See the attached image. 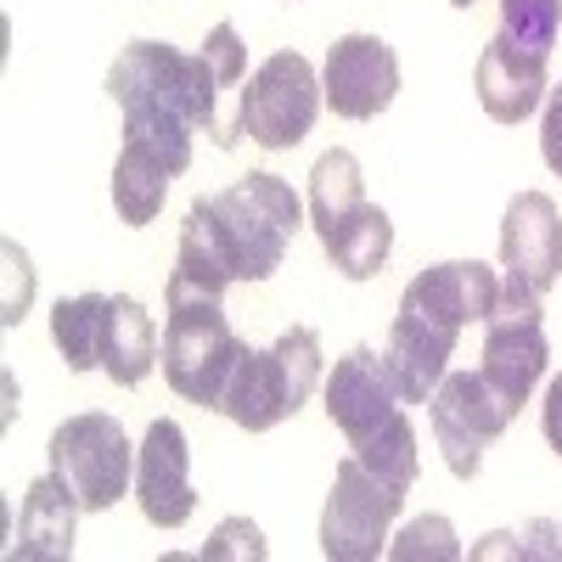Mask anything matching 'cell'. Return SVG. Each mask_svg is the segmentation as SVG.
Masks as SVG:
<instances>
[{
	"label": "cell",
	"mask_w": 562,
	"mask_h": 562,
	"mask_svg": "<svg viewBox=\"0 0 562 562\" xmlns=\"http://www.w3.org/2000/svg\"><path fill=\"white\" fill-rule=\"evenodd\" d=\"M304 225V203L281 175L254 169L214 198H198L180 220L169 288L225 299L231 281H270Z\"/></svg>",
	"instance_id": "cell-1"
},
{
	"label": "cell",
	"mask_w": 562,
	"mask_h": 562,
	"mask_svg": "<svg viewBox=\"0 0 562 562\" xmlns=\"http://www.w3.org/2000/svg\"><path fill=\"white\" fill-rule=\"evenodd\" d=\"M248 85V45L237 23H214L203 52H175L164 40H130L108 68V97L119 108H169L180 119H192L214 147H231V130L220 102Z\"/></svg>",
	"instance_id": "cell-2"
},
{
	"label": "cell",
	"mask_w": 562,
	"mask_h": 562,
	"mask_svg": "<svg viewBox=\"0 0 562 562\" xmlns=\"http://www.w3.org/2000/svg\"><path fill=\"white\" fill-rule=\"evenodd\" d=\"M243 349H248V344L231 333V321H225V310H220L214 293L169 288V321H164L158 366H164V383H169L186 405L220 411L225 383H231V371H237Z\"/></svg>",
	"instance_id": "cell-3"
},
{
	"label": "cell",
	"mask_w": 562,
	"mask_h": 562,
	"mask_svg": "<svg viewBox=\"0 0 562 562\" xmlns=\"http://www.w3.org/2000/svg\"><path fill=\"white\" fill-rule=\"evenodd\" d=\"M315 389H321V338L310 326H288L270 349H243L225 383L220 416H231L243 434H270L299 405H310Z\"/></svg>",
	"instance_id": "cell-4"
},
{
	"label": "cell",
	"mask_w": 562,
	"mask_h": 562,
	"mask_svg": "<svg viewBox=\"0 0 562 562\" xmlns=\"http://www.w3.org/2000/svg\"><path fill=\"white\" fill-rule=\"evenodd\" d=\"M52 479L79 501V512H108L135 484V450L124 422L108 411H79L52 434Z\"/></svg>",
	"instance_id": "cell-5"
},
{
	"label": "cell",
	"mask_w": 562,
	"mask_h": 562,
	"mask_svg": "<svg viewBox=\"0 0 562 562\" xmlns=\"http://www.w3.org/2000/svg\"><path fill=\"white\" fill-rule=\"evenodd\" d=\"M546 360H551V344H546L540 293L524 288L518 276H501V299L484 321V366L479 371L524 411L535 383L546 378Z\"/></svg>",
	"instance_id": "cell-6"
},
{
	"label": "cell",
	"mask_w": 562,
	"mask_h": 562,
	"mask_svg": "<svg viewBox=\"0 0 562 562\" xmlns=\"http://www.w3.org/2000/svg\"><path fill=\"white\" fill-rule=\"evenodd\" d=\"M428 422H434V439L445 450L450 473L479 479L484 473V445L501 439L512 422H518V405H512L484 371H445V383L428 400Z\"/></svg>",
	"instance_id": "cell-7"
},
{
	"label": "cell",
	"mask_w": 562,
	"mask_h": 562,
	"mask_svg": "<svg viewBox=\"0 0 562 562\" xmlns=\"http://www.w3.org/2000/svg\"><path fill=\"white\" fill-rule=\"evenodd\" d=\"M321 102V74L299 52H270L243 85V135L265 153H288L315 130Z\"/></svg>",
	"instance_id": "cell-8"
},
{
	"label": "cell",
	"mask_w": 562,
	"mask_h": 562,
	"mask_svg": "<svg viewBox=\"0 0 562 562\" xmlns=\"http://www.w3.org/2000/svg\"><path fill=\"white\" fill-rule=\"evenodd\" d=\"M405 490H394L389 479L366 473V467L349 456L338 461L333 495H326L321 512V557L326 562H378L389 546V524L400 518Z\"/></svg>",
	"instance_id": "cell-9"
},
{
	"label": "cell",
	"mask_w": 562,
	"mask_h": 562,
	"mask_svg": "<svg viewBox=\"0 0 562 562\" xmlns=\"http://www.w3.org/2000/svg\"><path fill=\"white\" fill-rule=\"evenodd\" d=\"M321 97L338 119H378L400 97V57L378 34H344L326 45L321 63Z\"/></svg>",
	"instance_id": "cell-10"
},
{
	"label": "cell",
	"mask_w": 562,
	"mask_h": 562,
	"mask_svg": "<svg viewBox=\"0 0 562 562\" xmlns=\"http://www.w3.org/2000/svg\"><path fill=\"white\" fill-rule=\"evenodd\" d=\"M135 501H140V518L153 529H180L198 512L192 445H186V428L175 416H158L135 450Z\"/></svg>",
	"instance_id": "cell-11"
},
{
	"label": "cell",
	"mask_w": 562,
	"mask_h": 562,
	"mask_svg": "<svg viewBox=\"0 0 562 562\" xmlns=\"http://www.w3.org/2000/svg\"><path fill=\"white\" fill-rule=\"evenodd\" d=\"M400 383H394V371L378 349H349L338 366H333V378H326V416H333V428L360 445L366 434H378L383 422L400 411Z\"/></svg>",
	"instance_id": "cell-12"
},
{
	"label": "cell",
	"mask_w": 562,
	"mask_h": 562,
	"mask_svg": "<svg viewBox=\"0 0 562 562\" xmlns=\"http://www.w3.org/2000/svg\"><path fill=\"white\" fill-rule=\"evenodd\" d=\"M501 270L540 299L562 281V214L546 192H518L501 220Z\"/></svg>",
	"instance_id": "cell-13"
},
{
	"label": "cell",
	"mask_w": 562,
	"mask_h": 562,
	"mask_svg": "<svg viewBox=\"0 0 562 562\" xmlns=\"http://www.w3.org/2000/svg\"><path fill=\"white\" fill-rule=\"evenodd\" d=\"M501 299V276L479 259H445V265H428L422 276H411V288L400 293V310H416L428 321H445V326H473V321H490Z\"/></svg>",
	"instance_id": "cell-14"
},
{
	"label": "cell",
	"mask_w": 562,
	"mask_h": 562,
	"mask_svg": "<svg viewBox=\"0 0 562 562\" xmlns=\"http://www.w3.org/2000/svg\"><path fill=\"white\" fill-rule=\"evenodd\" d=\"M456 338H461L456 326L428 321V315H416V310H400V315H394L383 360H389V371H394L405 405H428V400H434V389L445 383V371H450Z\"/></svg>",
	"instance_id": "cell-15"
},
{
	"label": "cell",
	"mask_w": 562,
	"mask_h": 562,
	"mask_svg": "<svg viewBox=\"0 0 562 562\" xmlns=\"http://www.w3.org/2000/svg\"><path fill=\"white\" fill-rule=\"evenodd\" d=\"M546 57L524 52L518 40L495 34L479 57V108L495 124H524L540 102H546Z\"/></svg>",
	"instance_id": "cell-16"
},
{
	"label": "cell",
	"mask_w": 562,
	"mask_h": 562,
	"mask_svg": "<svg viewBox=\"0 0 562 562\" xmlns=\"http://www.w3.org/2000/svg\"><path fill=\"white\" fill-rule=\"evenodd\" d=\"M74 524H79V501L45 473L23 490V512H18V540H12V562H68L74 557Z\"/></svg>",
	"instance_id": "cell-17"
},
{
	"label": "cell",
	"mask_w": 562,
	"mask_h": 562,
	"mask_svg": "<svg viewBox=\"0 0 562 562\" xmlns=\"http://www.w3.org/2000/svg\"><path fill=\"white\" fill-rule=\"evenodd\" d=\"M158 326L147 315V304L130 299V293H113V326H108V360L102 371L119 383V389H135V383H147V371L158 366Z\"/></svg>",
	"instance_id": "cell-18"
},
{
	"label": "cell",
	"mask_w": 562,
	"mask_h": 562,
	"mask_svg": "<svg viewBox=\"0 0 562 562\" xmlns=\"http://www.w3.org/2000/svg\"><path fill=\"white\" fill-rule=\"evenodd\" d=\"M371 203L366 198V175H360V158L333 147V153H321L315 169H310V225H315V237L326 243L344 220H355V209Z\"/></svg>",
	"instance_id": "cell-19"
},
{
	"label": "cell",
	"mask_w": 562,
	"mask_h": 562,
	"mask_svg": "<svg viewBox=\"0 0 562 562\" xmlns=\"http://www.w3.org/2000/svg\"><path fill=\"white\" fill-rule=\"evenodd\" d=\"M108 326H113L108 293H79L52 310V344L68 360V371H97L108 360Z\"/></svg>",
	"instance_id": "cell-20"
},
{
	"label": "cell",
	"mask_w": 562,
	"mask_h": 562,
	"mask_svg": "<svg viewBox=\"0 0 562 562\" xmlns=\"http://www.w3.org/2000/svg\"><path fill=\"white\" fill-rule=\"evenodd\" d=\"M321 248H326V259H333L338 276L371 281V276L389 265V254H394V220H389V209H378V203H360L355 220H344Z\"/></svg>",
	"instance_id": "cell-21"
},
{
	"label": "cell",
	"mask_w": 562,
	"mask_h": 562,
	"mask_svg": "<svg viewBox=\"0 0 562 562\" xmlns=\"http://www.w3.org/2000/svg\"><path fill=\"white\" fill-rule=\"evenodd\" d=\"M169 169L140 147V140H124V153H119V164H113V209H119V220L124 225H153L158 220V209H164V198H169Z\"/></svg>",
	"instance_id": "cell-22"
},
{
	"label": "cell",
	"mask_w": 562,
	"mask_h": 562,
	"mask_svg": "<svg viewBox=\"0 0 562 562\" xmlns=\"http://www.w3.org/2000/svg\"><path fill=\"white\" fill-rule=\"evenodd\" d=\"M349 456L366 467V473H378V479H389L394 490L411 495V484H416V428H411L405 405L383 422L378 434H366L360 445H349Z\"/></svg>",
	"instance_id": "cell-23"
},
{
	"label": "cell",
	"mask_w": 562,
	"mask_h": 562,
	"mask_svg": "<svg viewBox=\"0 0 562 562\" xmlns=\"http://www.w3.org/2000/svg\"><path fill=\"white\" fill-rule=\"evenodd\" d=\"M119 113H124V140H140L169 175L192 169V135H198L192 119H180L169 108H119Z\"/></svg>",
	"instance_id": "cell-24"
},
{
	"label": "cell",
	"mask_w": 562,
	"mask_h": 562,
	"mask_svg": "<svg viewBox=\"0 0 562 562\" xmlns=\"http://www.w3.org/2000/svg\"><path fill=\"white\" fill-rule=\"evenodd\" d=\"M501 34L535 57H551L562 34V0H501Z\"/></svg>",
	"instance_id": "cell-25"
},
{
	"label": "cell",
	"mask_w": 562,
	"mask_h": 562,
	"mask_svg": "<svg viewBox=\"0 0 562 562\" xmlns=\"http://www.w3.org/2000/svg\"><path fill=\"white\" fill-rule=\"evenodd\" d=\"M389 557L394 562H456L461 557V540H456V524L428 512V518H411L405 535L389 540Z\"/></svg>",
	"instance_id": "cell-26"
},
{
	"label": "cell",
	"mask_w": 562,
	"mask_h": 562,
	"mask_svg": "<svg viewBox=\"0 0 562 562\" xmlns=\"http://www.w3.org/2000/svg\"><path fill=\"white\" fill-rule=\"evenodd\" d=\"M265 557H270V546H265L259 524H248V518H225L214 529V540H203V562H265Z\"/></svg>",
	"instance_id": "cell-27"
},
{
	"label": "cell",
	"mask_w": 562,
	"mask_h": 562,
	"mask_svg": "<svg viewBox=\"0 0 562 562\" xmlns=\"http://www.w3.org/2000/svg\"><path fill=\"white\" fill-rule=\"evenodd\" d=\"M473 557H562V529L557 524H529L524 535H490L484 546H473Z\"/></svg>",
	"instance_id": "cell-28"
},
{
	"label": "cell",
	"mask_w": 562,
	"mask_h": 562,
	"mask_svg": "<svg viewBox=\"0 0 562 562\" xmlns=\"http://www.w3.org/2000/svg\"><path fill=\"white\" fill-rule=\"evenodd\" d=\"M0 259H7V299H0V321L18 326L23 310H29V299H34V265H29V254L18 243L0 248Z\"/></svg>",
	"instance_id": "cell-29"
},
{
	"label": "cell",
	"mask_w": 562,
	"mask_h": 562,
	"mask_svg": "<svg viewBox=\"0 0 562 562\" xmlns=\"http://www.w3.org/2000/svg\"><path fill=\"white\" fill-rule=\"evenodd\" d=\"M540 158L562 180V85L546 90V119H540Z\"/></svg>",
	"instance_id": "cell-30"
},
{
	"label": "cell",
	"mask_w": 562,
	"mask_h": 562,
	"mask_svg": "<svg viewBox=\"0 0 562 562\" xmlns=\"http://www.w3.org/2000/svg\"><path fill=\"white\" fill-rule=\"evenodd\" d=\"M540 428H546V445L562 456V371L546 383V405H540Z\"/></svg>",
	"instance_id": "cell-31"
},
{
	"label": "cell",
	"mask_w": 562,
	"mask_h": 562,
	"mask_svg": "<svg viewBox=\"0 0 562 562\" xmlns=\"http://www.w3.org/2000/svg\"><path fill=\"white\" fill-rule=\"evenodd\" d=\"M450 7H473V0H450Z\"/></svg>",
	"instance_id": "cell-32"
}]
</instances>
